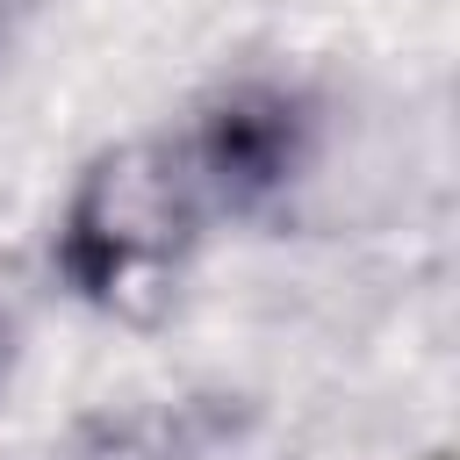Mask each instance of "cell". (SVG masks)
<instances>
[{
    "label": "cell",
    "mask_w": 460,
    "mask_h": 460,
    "mask_svg": "<svg viewBox=\"0 0 460 460\" xmlns=\"http://www.w3.org/2000/svg\"><path fill=\"white\" fill-rule=\"evenodd\" d=\"M237 431L230 395H180V402H137L108 410L79 431V460H201Z\"/></svg>",
    "instance_id": "3"
},
{
    "label": "cell",
    "mask_w": 460,
    "mask_h": 460,
    "mask_svg": "<svg viewBox=\"0 0 460 460\" xmlns=\"http://www.w3.org/2000/svg\"><path fill=\"white\" fill-rule=\"evenodd\" d=\"M0 359H7V331H0Z\"/></svg>",
    "instance_id": "4"
},
{
    "label": "cell",
    "mask_w": 460,
    "mask_h": 460,
    "mask_svg": "<svg viewBox=\"0 0 460 460\" xmlns=\"http://www.w3.org/2000/svg\"><path fill=\"white\" fill-rule=\"evenodd\" d=\"M187 180L208 216H266L316 158V101L288 79H237L223 86L187 137H172Z\"/></svg>",
    "instance_id": "2"
},
{
    "label": "cell",
    "mask_w": 460,
    "mask_h": 460,
    "mask_svg": "<svg viewBox=\"0 0 460 460\" xmlns=\"http://www.w3.org/2000/svg\"><path fill=\"white\" fill-rule=\"evenodd\" d=\"M201 223L208 208L187 180L180 144L137 137V144H108L101 158H86V172L65 194L50 259L86 309L151 323L172 302Z\"/></svg>",
    "instance_id": "1"
}]
</instances>
